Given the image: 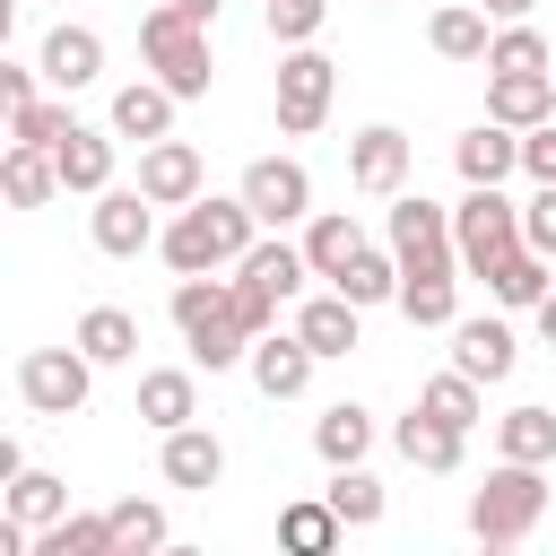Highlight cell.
I'll use <instances>...</instances> for the list:
<instances>
[{"label": "cell", "instance_id": "22", "mask_svg": "<svg viewBox=\"0 0 556 556\" xmlns=\"http://www.w3.org/2000/svg\"><path fill=\"white\" fill-rule=\"evenodd\" d=\"M52 156H61V191H113V139H104V130L70 122Z\"/></svg>", "mask_w": 556, "mask_h": 556}, {"label": "cell", "instance_id": "32", "mask_svg": "<svg viewBox=\"0 0 556 556\" xmlns=\"http://www.w3.org/2000/svg\"><path fill=\"white\" fill-rule=\"evenodd\" d=\"M104 513H113V547H122V556H156V547L174 539L165 504H148V495H122V504H104Z\"/></svg>", "mask_w": 556, "mask_h": 556}, {"label": "cell", "instance_id": "2", "mask_svg": "<svg viewBox=\"0 0 556 556\" xmlns=\"http://www.w3.org/2000/svg\"><path fill=\"white\" fill-rule=\"evenodd\" d=\"M174 330L191 339V365L226 374V365H252V330L235 313V278L200 269V278H174Z\"/></svg>", "mask_w": 556, "mask_h": 556}, {"label": "cell", "instance_id": "15", "mask_svg": "<svg viewBox=\"0 0 556 556\" xmlns=\"http://www.w3.org/2000/svg\"><path fill=\"white\" fill-rule=\"evenodd\" d=\"M486 113L513 122V130H539V122H556V78L547 70H495L486 78Z\"/></svg>", "mask_w": 556, "mask_h": 556}, {"label": "cell", "instance_id": "7", "mask_svg": "<svg viewBox=\"0 0 556 556\" xmlns=\"http://www.w3.org/2000/svg\"><path fill=\"white\" fill-rule=\"evenodd\" d=\"M87 391H96V356H87L78 339H70V348H26V356H17V400H26L35 417H78Z\"/></svg>", "mask_w": 556, "mask_h": 556}, {"label": "cell", "instance_id": "39", "mask_svg": "<svg viewBox=\"0 0 556 556\" xmlns=\"http://www.w3.org/2000/svg\"><path fill=\"white\" fill-rule=\"evenodd\" d=\"M400 313L417 330H452L460 321V295H452V278H400Z\"/></svg>", "mask_w": 556, "mask_h": 556}, {"label": "cell", "instance_id": "37", "mask_svg": "<svg viewBox=\"0 0 556 556\" xmlns=\"http://www.w3.org/2000/svg\"><path fill=\"white\" fill-rule=\"evenodd\" d=\"M339 295H356V304H400V252H356L348 261V278H339Z\"/></svg>", "mask_w": 556, "mask_h": 556}, {"label": "cell", "instance_id": "19", "mask_svg": "<svg viewBox=\"0 0 556 556\" xmlns=\"http://www.w3.org/2000/svg\"><path fill=\"white\" fill-rule=\"evenodd\" d=\"M513 356H521V348H513V330H504L495 313H478V321H452V365H460V374H478V382H504V374H513Z\"/></svg>", "mask_w": 556, "mask_h": 556}, {"label": "cell", "instance_id": "45", "mask_svg": "<svg viewBox=\"0 0 556 556\" xmlns=\"http://www.w3.org/2000/svg\"><path fill=\"white\" fill-rule=\"evenodd\" d=\"M35 78L43 70H26V61H0V104L17 113V104H35Z\"/></svg>", "mask_w": 556, "mask_h": 556}, {"label": "cell", "instance_id": "10", "mask_svg": "<svg viewBox=\"0 0 556 556\" xmlns=\"http://www.w3.org/2000/svg\"><path fill=\"white\" fill-rule=\"evenodd\" d=\"M200 182H208V174H200V148H191V139H174V130H165V139H148V148H139V191H148L156 208H191V200H200Z\"/></svg>", "mask_w": 556, "mask_h": 556}, {"label": "cell", "instance_id": "4", "mask_svg": "<svg viewBox=\"0 0 556 556\" xmlns=\"http://www.w3.org/2000/svg\"><path fill=\"white\" fill-rule=\"evenodd\" d=\"M139 52H148V70L191 104V96H208V78H217V61H208V26L200 17H182L174 0H156L148 17H139Z\"/></svg>", "mask_w": 556, "mask_h": 556}, {"label": "cell", "instance_id": "18", "mask_svg": "<svg viewBox=\"0 0 556 556\" xmlns=\"http://www.w3.org/2000/svg\"><path fill=\"white\" fill-rule=\"evenodd\" d=\"M356 252H365V226H356L348 208H313V217H304V261H313V278L339 287Z\"/></svg>", "mask_w": 556, "mask_h": 556}, {"label": "cell", "instance_id": "1", "mask_svg": "<svg viewBox=\"0 0 556 556\" xmlns=\"http://www.w3.org/2000/svg\"><path fill=\"white\" fill-rule=\"evenodd\" d=\"M252 243H261V217H252V200H243V191H235V200L200 191V200H191V208H174V226L156 235V252H165V269H174V278L235 269Z\"/></svg>", "mask_w": 556, "mask_h": 556}, {"label": "cell", "instance_id": "8", "mask_svg": "<svg viewBox=\"0 0 556 556\" xmlns=\"http://www.w3.org/2000/svg\"><path fill=\"white\" fill-rule=\"evenodd\" d=\"M391 252H400V278H452V269H460V243H452V208H434L426 191L391 200Z\"/></svg>", "mask_w": 556, "mask_h": 556}, {"label": "cell", "instance_id": "26", "mask_svg": "<svg viewBox=\"0 0 556 556\" xmlns=\"http://www.w3.org/2000/svg\"><path fill=\"white\" fill-rule=\"evenodd\" d=\"M0 513H9V521H26V530H52V521L70 513V486H61L52 469H17V478L0 486Z\"/></svg>", "mask_w": 556, "mask_h": 556}, {"label": "cell", "instance_id": "3", "mask_svg": "<svg viewBox=\"0 0 556 556\" xmlns=\"http://www.w3.org/2000/svg\"><path fill=\"white\" fill-rule=\"evenodd\" d=\"M547 513V460H495L486 486L469 495V539L478 547H521Z\"/></svg>", "mask_w": 556, "mask_h": 556}, {"label": "cell", "instance_id": "21", "mask_svg": "<svg viewBox=\"0 0 556 556\" xmlns=\"http://www.w3.org/2000/svg\"><path fill=\"white\" fill-rule=\"evenodd\" d=\"M139 417H148L156 434L191 426V417H200V382H191V365H156V374H139Z\"/></svg>", "mask_w": 556, "mask_h": 556}, {"label": "cell", "instance_id": "24", "mask_svg": "<svg viewBox=\"0 0 556 556\" xmlns=\"http://www.w3.org/2000/svg\"><path fill=\"white\" fill-rule=\"evenodd\" d=\"M313 452H321L330 469H348V460H365V452H374V408H356V400H339V408H321V417H313Z\"/></svg>", "mask_w": 556, "mask_h": 556}, {"label": "cell", "instance_id": "28", "mask_svg": "<svg viewBox=\"0 0 556 556\" xmlns=\"http://www.w3.org/2000/svg\"><path fill=\"white\" fill-rule=\"evenodd\" d=\"M0 182H9V200H17V208H43V200L61 191V156H52V148H26V139H9V156H0Z\"/></svg>", "mask_w": 556, "mask_h": 556}, {"label": "cell", "instance_id": "33", "mask_svg": "<svg viewBox=\"0 0 556 556\" xmlns=\"http://www.w3.org/2000/svg\"><path fill=\"white\" fill-rule=\"evenodd\" d=\"M278 539H287L295 556H330V547L348 539V521L330 513V495H313V504H287V513H278Z\"/></svg>", "mask_w": 556, "mask_h": 556}, {"label": "cell", "instance_id": "38", "mask_svg": "<svg viewBox=\"0 0 556 556\" xmlns=\"http://www.w3.org/2000/svg\"><path fill=\"white\" fill-rule=\"evenodd\" d=\"M417 408H426V417H443V426H460V434H469V426H478V374H460V365H452V374H434V382H426V391H417Z\"/></svg>", "mask_w": 556, "mask_h": 556}, {"label": "cell", "instance_id": "46", "mask_svg": "<svg viewBox=\"0 0 556 556\" xmlns=\"http://www.w3.org/2000/svg\"><path fill=\"white\" fill-rule=\"evenodd\" d=\"M478 9H486V17H495V26H513V17H530V9H539V0H478Z\"/></svg>", "mask_w": 556, "mask_h": 556}, {"label": "cell", "instance_id": "42", "mask_svg": "<svg viewBox=\"0 0 556 556\" xmlns=\"http://www.w3.org/2000/svg\"><path fill=\"white\" fill-rule=\"evenodd\" d=\"M521 243H530V252H547V261H556V182H539V191H530V200H521Z\"/></svg>", "mask_w": 556, "mask_h": 556}, {"label": "cell", "instance_id": "34", "mask_svg": "<svg viewBox=\"0 0 556 556\" xmlns=\"http://www.w3.org/2000/svg\"><path fill=\"white\" fill-rule=\"evenodd\" d=\"M495 452L504 460H556V408H504L495 417Z\"/></svg>", "mask_w": 556, "mask_h": 556}, {"label": "cell", "instance_id": "31", "mask_svg": "<svg viewBox=\"0 0 556 556\" xmlns=\"http://www.w3.org/2000/svg\"><path fill=\"white\" fill-rule=\"evenodd\" d=\"M78 348H87L96 365H130V356H139V321H130L122 304H96V313H78Z\"/></svg>", "mask_w": 556, "mask_h": 556}, {"label": "cell", "instance_id": "27", "mask_svg": "<svg viewBox=\"0 0 556 556\" xmlns=\"http://www.w3.org/2000/svg\"><path fill=\"white\" fill-rule=\"evenodd\" d=\"M486 26H495V17H486L478 0H452V9H434V26H426V43H434L443 61H486V43H495Z\"/></svg>", "mask_w": 556, "mask_h": 556}, {"label": "cell", "instance_id": "6", "mask_svg": "<svg viewBox=\"0 0 556 556\" xmlns=\"http://www.w3.org/2000/svg\"><path fill=\"white\" fill-rule=\"evenodd\" d=\"M330 96H339V61L321 52V43H287L278 52V130L287 139H313L321 122H330Z\"/></svg>", "mask_w": 556, "mask_h": 556}, {"label": "cell", "instance_id": "12", "mask_svg": "<svg viewBox=\"0 0 556 556\" xmlns=\"http://www.w3.org/2000/svg\"><path fill=\"white\" fill-rule=\"evenodd\" d=\"M35 70H43V87L78 96V87H96V78H104V35H96V26H52V35H43V52H35Z\"/></svg>", "mask_w": 556, "mask_h": 556}, {"label": "cell", "instance_id": "17", "mask_svg": "<svg viewBox=\"0 0 556 556\" xmlns=\"http://www.w3.org/2000/svg\"><path fill=\"white\" fill-rule=\"evenodd\" d=\"M217 478H226V443H217L208 426H174V434H165V486L208 495Z\"/></svg>", "mask_w": 556, "mask_h": 556}, {"label": "cell", "instance_id": "44", "mask_svg": "<svg viewBox=\"0 0 556 556\" xmlns=\"http://www.w3.org/2000/svg\"><path fill=\"white\" fill-rule=\"evenodd\" d=\"M521 174H530V182H556V122L521 130Z\"/></svg>", "mask_w": 556, "mask_h": 556}, {"label": "cell", "instance_id": "9", "mask_svg": "<svg viewBox=\"0 0 556 556\" xmlns=\"http://www.w3.org/2000/svg\"><path fill=\"white\" fill-rule=\"evenodd\" d=\"M235 191L252 200V217H261V226H295V217H313V174H304L295 156H252Z\"/></svg>", "mask_w": 556, "mask_h": 556}, {"label": "cell", "instance_id": "29", "mask_svg": "<svg viewBox=\"0 0 556 556\" xmlns=\"http://www.w3.org/2000/svg\"><path fill=\"white\" fill-rule=\"evenodd\" d=\"M547 287H556V278H547V252H530V243H521L513 261H495V269H486V295H495L504 313H539V295H547Z\"/></svg>", "mask_w": 556, "mask_h": 556}, {"label": "cell", "instance_id": "23", "mask_svg": "<svg viewBox=\"0 0 556 556\" xmlns=\"http://www.w3.org/2000/svg\"><path fill=\"white\" fill-rule=\"evenodd\" d=\"M356 313H365V304L330 287V295H313V304L295 313V330H304V348H313V356H348V348H356Z\"/></svg>", "mask_w": 556, "mask_h": 556}, {"label": "cell", "instance_id": "14", "mask_svg": "<svg viewBox=\"0 0 556 556\" xmlns=\"http://www.w3.org/2000/svg\"><path fill=\"white\" fill-rule=\"evenodd\" d=\"M313 348H304V330H261L252 339V382H261V400H304V382H313Z\"/></svg>", "mask_w": 556, "mask_h": 556}, {"label": "cell", "instance_id": "43", "mask_svg": "<svg viewBox=\"0 0 556 556\" xmlns=\"http://www.w3.org/2000/svg\"><path fill=\"white\" fill-rule=\"evenodd\" d=\"M278 304H287V295H269L261 278H243V269H235V313H243V330H252V339H261V330H278Z\"/></svg>", "mask_w": 556, "mask_h": 556}, {"label": "cell", "instance_id": "20", "mask_svg": "<svg viewBox=\"0 0 556 556\" xmlns=\"http://www.w3.org/2000/svg\"><path fill=\"white\" fill-rule=\"evenodd\" d=\"M174 104H182V96H174L165 78H130V87L113 96V130L148 148V139H165V130H174Z\"/></svg>", "mask_w": 556, "mask_h": 556}, {"label": "cell", "instance_id": "13", "mask_svg": "<svg viewBox=\"0 0 556 556\" xmlns=\"http://www.w3.org/2000/svg\"><path fill=\"white\" fill-rule=\"evenodd\" d=\"M348 182L374 191V200H391V191L408 182V130H391V122L356 130V139H348Z\"/></svg>", "mask_w": 556, "mask_h": 556}, {"label": "cell", "instance_id": "40", "mask_svg": "<svg viewBox=\"0 0 556 556\" xmlns=\"http://www.w3.org/2000/svg\"><path fill=\"white\" fill-rule=\"evenodd\" d=\"M61 130H70V104H17L9 113V139H26V148H61Z\"/></svg>", "mask_w": 556, "mask_h": 556}, {"label": "cell", "instance_id": "5", "mask_svg": "<svg viewBox=\"0 0 556 556\" xmlns=\"http://www.w3.org/2000/svg\"><path fill=\"white\" fill-rule=\"evenodd\" d=\"M452 243H460V269L486 278L495 261L521 252V200H504V182H469L452 208Z\"/></svg>", "mask_w": 556, "mask_h": 556}, {"label": "cell", "instance_id": "41", "mask_svg": "<svg viewBox=\"0 0 556 556\" xmlns=\"http://www.w3.org/2000/svg\"><path fill=\"white\" fill-rule=\"evenodd\" d=\"M330 0H269V43H313Z\"/></svg>", "mask_w": 556, "mask_h": 556}, {"label": "cell", "instance_id": "11", "mask_svg": "<svg viewBox=\"0 0 556 556\" xmlns=\"http://www.w3.org/2000/svg\"><path fill=\"white\" fill-rule=\"evenodd\" d=\"M148 208H156V200H148L139 182H130V191H122V182L96 191V217H87V226H96V252H113V261L148 252V243H156V217H148Z\"/></svg>", "mask_w": 556, "mask_h": 556}, {"label": "cell", "instance_id": "36", "mask_svg": "<svg viewBox=\"0 0 556 556\" xmlns=\"http://www.w3.org/2000/svg\"><path fill=\"white\" fill-rule=\"evenodd\" d=\"M495 70H556V43L530 26V17H513V26H495V43H486V78Z\"/></svg>", "mask_w": 556, "mask_h": 556}, {"label": "cell", "instance_id": "16", "mask_svg": "<svg viewBox=\"0 0 556 556\" xmlns=\"http://www.w3.org/2000/svg\"><path fill=\"white\" fill-rule=\"evenodd\" d=\"M452 165H460V182H504V174H521V130L486 113L478 130L452 139Z\"/></svg>", "mask_w": 556, "mask_h": 556}, {"label": "cell", "instance_id": "47", "mask_svg": "<svg viewBox=\"0 0 556 556\" xmlns=\"http://www.w3.org/2000/svg\"><path fill=\"white\" fill-rule=\"evenodd\" d=\"M174 9H182V17H200V26H217V9H226V0H174Z\"/></svg>", "mask_w": 556, "mask_h": 556}, {"label": "cell", "instance_id": "25", "mask_svg": "<svg viewBox=\"0 0 556 556\" xmlns=\"http://www.w3.org/2000/svg\"><path fill=\"white\" fill-rule=\"evenodd\" d=\"M391 443H400V460H417V469H434V478H443V469H460V443H469V434H460V426H443V417H426V408H408Z\"/></svg>", "mask_w": 556, "mask_h": 556}, {"label": "cell", "instance_id": "35", "mask_svg": "<svg viewBox=\"0 0 556 556\" xmlns=\"http://www.w3.org/2000/svg\"><path fill=\"white\" fill-rule=\"evenodd\" d=\"M330 513L348 521V530H374L382 521V478H365V460H348V469H330Z\"/></svg>", "mask_w": 556, "mask_h": 556}, {"label": "cell", "instance_id": "30", "mask_svg": "<svg viewBox=\"0 0 556 556\" xmlns=\"http://www.w3.org/2000/svg\"><path fill=\"white\" fill-rule=\"evenodd\" d=\"M243 278H261L269 295H295L304 278H313V261H304V243H287V235H269V243H252L243 261H235Z\"/></svg>", "mask_w": 556, "mask_h": 556}, {"label": "cell", "instance_id": "48", "mask_svg": "<svg viewBox=\"0 0 556 556\" xmlns=\"http://www.w3.org/2000/svg\"><path fill=\"white\" fill-rule=\"evenodd\" d=\"M539 339H547V348H556V287H547V295H539Z\"/></svg>", "mask_w": 556, "mask_h": 556}]
</instances>
